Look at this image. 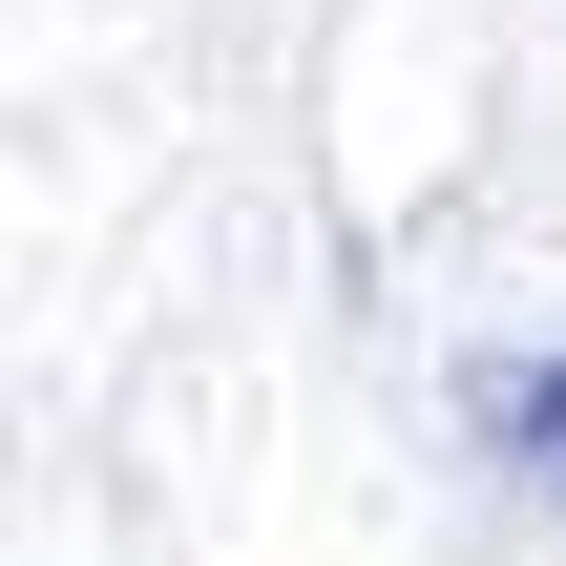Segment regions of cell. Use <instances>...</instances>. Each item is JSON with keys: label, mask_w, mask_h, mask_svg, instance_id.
Here are the masks:
<instances>
[{"label": "cell", "mask_w": 566, "mask_h": 566, "mask_svg": "<svg viewBox=\"0 0 566 566\" xmlns=\"http://www.w3.org/2000/svg\"><path fill=\"white\" fill-rule=\"evenodd\" d=\"M483 441H504V462H525V483L566 504V357H525V378H483Z\"/></svg>", "instance_id": "6da1fadb"}]
</instances>
